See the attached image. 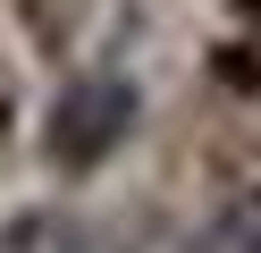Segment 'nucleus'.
<instances>
[{
  "instance_id": "1",
  "label": "nucleus",
  "mask_w": 261,
  "mask_h": 253,
  "mask_svg": "<svg viewBox=\"0 0 261 253\" xmlns=\"http://www.w3.org/2000/svg\"><path fill=\"white\" fill-rule=\"evenodd\" d=\"M126 118H135V93H126L118 76H85V84H68V93H59V110H51V160L93 169V160L126 135Z\"/></svg>"
},
{
  "instance_id": "2",
  "label": "nucleus",
  "mask_w": 261,
  "mask_h": 253,
  "mask_svg": "<svg viewBox=\"0 0 261 253\" xmlns=\"http://www.w3.org/2000/svg\"><path fill=\"white\" fill-rule=\"evenodd\" d=\"M0 253H93V236L68 211H17L0 219Z\"/></svg>"
},
{
  "instance_id": "3",
  "label": "nucleus",
  "mask_w": 261,
  "mask_h": 253,
  "mask_svg": "<svg viewBox=\"0 0 261 253\" xmlns=\"http://www.w3.org/2000/svg\"><path fill=\"white\" fill-rule=\"evenodd\" d=\"M194 253H261V186H244V194H227L219 211L202 219V236H194Z\"/></svg>"
}]
</instances>
